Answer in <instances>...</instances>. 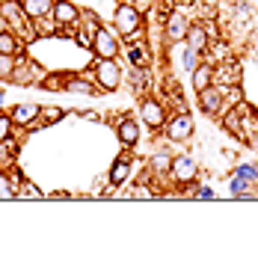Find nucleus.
Segmentation results:
<instances>
[{"mask_svg":"<svg viewBox=\"0 0 258 261\" xmlns=\"http://www.w3.org/2000/svg\"><path fill=\"white\" fill-rule=\"evenodd\" d=\"M81 6L71 3V0H54V9H50V18L57 21L60 27V36H74L78 33V24H81Z\"/></svg>","mask_w":258,"mask_h":261,"instance_id":"20e7f679","label":"nucleus"},{"mask_svg":"<svg viewBox=\"0 0 258 261\" xmlns=\"http://www.w3.org/2000/svg\"><path fill=\"white\" fill-rule=\"evenodd\" d=\"M166 119H169V113H166V107H163L161 98L145 95L143 101H140V122H143L145 128L161 130L163 125H166Z\"/></svg>","mask_w":258,"mask_h":261,"instance_id":"423d86ee","label":"nucleus"},{"mask_svg":"<svg viewBox=\"0 0 258 261\" xmlns=\"http://www.w3.org/2000/svg\"><path fill=\"white\" fill-rule=\"evenodd\" d=\"M131 172H134V163H131L128 154L116 158L113 166H110V184H113V187H122V184H128Z\"/></svg>","mask_w":258,"mask_h":261,"instance_id":"dca6fc26","label":"nucleus"},{"mask_svg":"<svg viewBox=\"0 0 258 261\" xmlns=\"http://www.w3.org/2000/svg\"><path fill=\"white\" fill-rule=\"evenodd\" d=\"M163 130H166V140H172V143H184V140H190L193 137V116L190 113H175L166 119V125H163Z\"/></svg>","mask_w":258,"mask_h":261,"instance_id":"6e6552de","label":"nucleus"},{"mask_svg":"<svg viewBox=\"0 0 258 261\" xmlns=\"http://www.w3.org/2000/svg\"><path fill=\"white\" fill-rule=\"evenodd\" d=\"M214 83H220V86H235V83H241V65H235L231 60L223 65H214Z\"/></svg>","mask_w":258,"mask_h":261,"instance_id":"2eb2a0df","label":"nucleus"},{"mask_svg":"<svg viewBox=\"0 0 258 261\" xmlns=\"http://www.w3.org/2000/svg\"><path fill=\"white\" fill-rule=\"evenodd\" d=\"M63 116H65V110H63V107H54V104H50V107H42V116H39V125H57V122H60Z\"/></svg>","mask_w":258,"mask_h":261,"instance_id":"b1692460","label":"nucleus"},{"mask_svg":"<svg viewBox=\"0 0 258 261\" xmlns=\"http://www.w3.org/2000/svg\"><path fill=\"white\" fill-rule=\"evenodd\" d=\"M89 50L95 54V60H119V50H122V36L113 27H104L98 24V30L92 33V42Z\"/></svg>","mask_w":258,"mask_h":261,"instance_id":"f03ea898","label":"nucleus"},{"mask_svg":"<svg viewBox=\"0 0 258 261\" xmlns=\"http://www.w3.org/2000/svg\"><path fill=\"white\" fill-rule=\"evenodd\" d=\"M178 6H193V3H199V0H175Z\"/></svg>","mask_w":258,"mask_h":261,"instance_id":"473e14b6","label":"nucleus"},{"mask_svg":"<svg viewBox=\"0 0 258 261\" xmlns=\"http://www.w3.org/2000/svg\"><path fill=\"white\" fill-rule=\"evenodd\" d=\"M169 163H172V154L163 151V148H158V151L151 154V161H148V169H151L154 175H169Z\"/></svg>","mask_w":258,"mask_h":261,"instance_id":"aec40b11","label":"nucleus"},{"mask_svg":"<svg viewBox=\"0 0 258 261\" xmlns=\"http://www.w3.org/2000/svg\"><path fill=\"white\" fill-rule=\"evenodd\" d=\"M65 89H68V92H86V95H95L98 83L92 81L89 71H83V74H78V77H68V81H65Z\"/></svg>","mask_w":258,"mask_h":261,"instance_id":"f3484780","label":"nucleus"},{"mask_svg":"<svg viewBox=\"0 0 258 261\" xmlns=\"http://www.w3.org/2000/svg\"><path fill=\"white\" fill-rule=\"evenodd\" d=\"M113 30L122 36V42H137L140 36H145L143 30V12L137 3H119L113 12Z\"/></svg>","mask_w":258,"mask_h":261,"instance_id":"f257e3e1","label":"nucleus"},{"mask_svg":"<svg viewBox=\"0 0 258 261\" xmlns=\"http://www.w3.org/2000/svg\"><path fill=\"white\" fill-rule=\"evenodd\" d=\"M128 60L137 65V71H145V68L151 65V57H148V50L140 48V45H131V48H128Z\"/></svg>","mask_w":258,"mask_h":261,"instance_id":"412c9836","label":"nucleus"},{"mask_svg":"<svg viewBox=\"0 0 258 261\" xmlns=\"http://www.w3.org/2000/svg\"><path fill=\"white\" fill-rule=\"evenodd\" d=\"M15 151H18V146H15V140H12V137H9L6 143H0V169H9V166H12Z\"/></svg>","mask_w":258,"mask_h":261,"instance_id":"4be33fe9","label":"nucleus"},{"mask_svg":"<svg viewBox=\"0 0 258 261\" xmlns=\"http://www.w3.org/2000/svg\"><path fill=\"white\" fill-rule=\"evenodd\" d=\"M18 57V65H15V71L9 74V81L6 83H24V86H30V83H42V68L39 65H33L24 54H15Z\"/></svg>","mask_w":258,"mask_h":261,"instance_id":"9d476101","label":"nucleus"},{"mask_svg":"<svg viewBox=\"0 0 258 261\" xmlns=\"http://www.w3.org/2000/svg\"><path fill=\"white\" fill-rule=\"evenodd\" d=\"M184 45H187V48H193V50H199V54L205 57V54H208V48H211V36H208V30H205V24L190 21V30H187Z\"/></svg>","mask_w":258,"mask_h":261,"instance_id":"ddd939ff","label":"nucleus"},{"mask_svg":"<svg viewBox=\"0 0 258 261\" xmlns=\"http://www.w3.org/2000/svg\"><path fill=\"white\" fill-rule=\"evenodd\" d=\"M89 74H92V81L98 83L101 92H116L122 86V81H125V71H122L119 60H95Z\"/></svg>","mask_w":258,"mask_h":261,"instance_id":"7ed1b4c3","label":"nucleus"},{"mask_svg":"<svg viewBox=\"0 0 258 261\" xmlns=\"http://www.w3.org/2000/svg\"><path fill=\"white\" fill-rule=\"evenodd\" d=\"M223 125H226L228 134H235V137H243V122H241V110H228L226 119H223Z\"/></svg>","mask_w":258,"mask_h":261,"instance_id":"5701e85b","label":"nucleus"},{"mask_svg":"<svg viewBox=\"0 0 258 261\" xmlns=\"http://www.w3.org/2000/svg\"><path fill=\"white\" fill-rule=\"evenodd\" d=\"M196 172H199V163H196L190 154H175L172 163H169V178L175 181L178 187L190 184V181L196 178Z\"/></svg>","mask_w":258,"mask_h":261,"instance_id":"1a4fd4ad","label":"nucleus"},{"mask_svg":"<svg viewBox=\"0 0 258 261\" xmlns=\"http://www.w3.org/2000/svg\"><path fill=\"white\" fill-rule=\"evenodd\" d=\"M15 196H27V199H39L42 196V190L33 184V181H27V178H21L18 181V193Z\"/></svg>","mask_w":258,"mask_h":261,"instance_id":"cd10ccee","label":"nucleus"},{"mask_svg":"<svg viewBox=\"0 0 258 261\" xmlns=\"http://www.w3.org/2000/svg\"><path fill=\"white\" fill-rule=\"evenodd\" d=\"M18 193V184L12 181V175L6 169H0V199H9V196Z\"/></svg>","mask_w":258,"mask_h":261,"instance_id":"a878e982","label":"nucleus"},{"mask_svg":"<svg viewBox=\"0 0 258 261\" xmlns=\"http://www.w3.org/2000/svg\"><path fill=\"white\" fill-rule=\"evenodd\" d=\"M199 60H202V54H199V50L187 48V45L181 48V65H184V71H187V74H190L196 65H199Z\"/></svg>","mask_w":258,"mask_h":261,"instance_id":"393cba45","label":"nucleus"},{"mask_svg":"<svg viewBox=\"0 0 258 261\" xmlns=\"http://www.w3.org/2000/svg\"><path fill=\"white\" fill-rule=\"evenodd\" d=\"M211 83H214V63H211V60H199V65L190 71V86H193V92L208 89Z\"/></svg>","mask_w":258,"mask_h":261,"instance_id":"4468645a","label":"nucleus"},{"mask_svg":"<svg viewBox=\"0 0 258 261\" xmlns=\"http://www.w3.org/2000/svg\"><path fill=\"white\" fill-rule=\"evenodd\" d=\"M187 30H190V18L184 15V9H172V12L166 15V21H163V42H169V45H184Z\"/></svg>","mask_w":258,"mask_h":261,"instance_id":"39448f33","label":"nucleus"},{"mask_svg":"<svg viewBox=\"0 0 258 261\" xmlns=\"http://www.w3.org/2000/svg\"><path fill=\"white\" fill-rule=\"evenodd\" d=\"M12 119H9V113H0V143H6L9 137H12Z\"/></svg>","mask_w":258,"mask_h":261,"instance_id":"7c9ffc66","label":"nucleus"},{"mask_svg":"<svg viewBox=\"0 0 258 261\" xmlns=\"http://www.w3.org/2000/svg\"><path fill=\"white\" fill-rule=\"evenodd\" d=\"M39 116H42V107L33 104V101H21V104H15L9 110V119H12V125H18V128H36L39 125Z\"/></svg>","mask_w":258,"mask_h":261,"instance_id":"9b49d317","label":"nucleus"},{"mask_svg":"<svg viewBox=\"0 0 258 261\" xmlns=\"http://www.w3.org/2000/svg\"><path fill=\"white\" fill-rule=\"evenodd\" d=\"M193 196H196V199H214V190H211V187H199Z\"/></svg>","mask_w":258,"mask_h":261,"instance_id":"2f4dec72","label":"nucleus"},{"mask_svg":"<svg viewBox=\"0 0 258 261\" xmlns=\"http://www.w3.org/2000/svg\"><path fill=\"white\" fill-rule=\"evenodd\" d=\"M238 175L246 178L249 184H258V166H252V163H241V166H238Z\"/></svg>","mask_w":258,"mask_h":261,"instance_id":"c756f323","label":"nucleus"},{"mask_svg":"<svg viewBox=\"0 0 258 261\" xmlns=\"http://www.w3.org/2000/svg\"><path fill=\"white\" fill-rule=\"evenodd\" d=\"M21 6H24V15L30 18V21H36V18L50 15L54 0H21Z\"/></svg>","mask_w":258,"mask_h":261,"instance_id":"a211bd4d","label":"nucleus"},{"mask_svg":"<svg viewBox=\"0 0 258 261\" xmlns=\"http://www.w3.org/2000/svg\"><path fill=\"white\" fill-rule=\"evenodd\" d=\"M196 101H199V110L205 116H223V107H226V86L211 83L208 89L196 92Z\"/></svg>","mask_w":258,"mask_h":261,"instance_id":"0eeeda50","label":"nucleus"},{"mask_svg":"<svg viewBox=\"0 0 258 261\" xmlns=\"http://www.w3.org/2000/svg\"><path fill=\"white\" fill-rule=\"evenodd\" d=\"M18 57L15 54H0V81H9V74L15 71Z\"/></svg>","mask_w":258,"mask_h":261,"instance_id":"bb28decb","label":"nucleus"},{"mask_svg":"<svg viewBox=\"0 0 258 261\" xmlns=\"http://www.w3.org/2000/svg\"><path fill=\"white\" fill-rule=\"evenodd\" d=\"M0 54H21V36L9 27H0Z\"/></svg>","mask_w":258,"mask_h":261,"instance_id":"6ab92c4d","label":"nucleus"},{"mask_svg":"<svg viewBox=\"0 0 258 261\" xmlns=\"http://www.w3.org/2000/svg\"><path fill=\"white\" fill-rule=\"evenodd\" d=\"M249 181L246 178H241V175H235V178L228 181V190H231V196H243V193H249Z\"/></svg>","mask_w":258,"mask_h":261,"instance_id":"c85d7f7f","label":"nucleus"},{"mask_svg":"<svg viewBox=\"0 0 258 261\" xmlns=\"http://www.w3.org/2000/svg\"><path fill=\"white\" fill-rule=\"evenodd\" d=\"M116 137H119V143L125 148H134L140 143V137H143V125H140L137 119H122V122L116 125Z\"/></svg>","mask_w":258,"mask_h":261,"instance_id":"f8f14e48","label":"nucleus"}]
</instances>
